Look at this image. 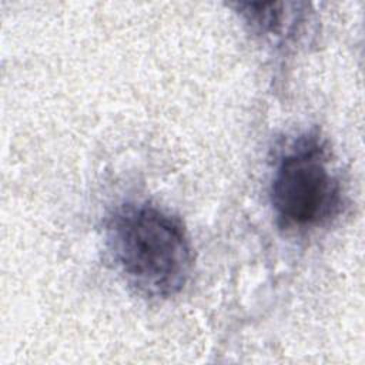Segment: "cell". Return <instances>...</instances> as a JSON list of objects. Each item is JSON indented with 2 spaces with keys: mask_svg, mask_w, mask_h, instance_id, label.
<instances>
[{
  "mask_svg": "<svg viewBox=\"0 0 365 365\" xmlns=\"http://www.w3.org/2000/svg\"><path fill=\"white\" fill-rule=\"evenodd\" d=\"M107 245L125 282L145 297L180 292L192 268L182 224L150 204H127L107 224Z\"/></svg>",
  "mask_w": 365,
  "mask_h": 365,
  "instance_id": "1",
  "label": "cell"
},
{
  "mask_svg": "<svg viewBox=\"0 0 365 365\" xmlns=\"http://www.w3.org/2000/svg\"><path fill=\"white\" fill-rule=\"evenodd\" d=\"M339 200V182L318 141L299 143L282 157L274 173L271 202L284 227L318 225L336 212Z\"/></svg>",
  "mask_w": 365,
  "mask_h": 365,
  "instance_id": "2",
  "label": "cell"
}]
</instances>
